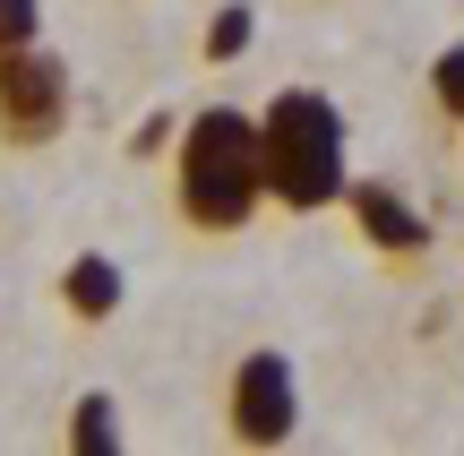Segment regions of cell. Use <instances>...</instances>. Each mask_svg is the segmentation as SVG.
<instances>
[{
	"label": "cell",
	"instance_id": "obj_1",
	"mask_svg": "<svg viewBox=\"0 0 464 456\" xmlns=\"http://www.w3.org/2000/svg\"><path fill=\"white\" fill-rule=\"evenodd\" d=\"M172 207L189 233H241L266 207V155H258V112L207 103L189 112L181 155H172Z\"/></svg>",
	"mask_w": 464,
	"mask_h": 456
},
{
	"label": "cell",
	"instance_id": "obj_2",
	"mask_svg": "<svg viewBox=\"0 0 464 456\" xmlns=\"http://www.w3.org/2000/svg\"><path fill=\"white\" fill-rule=\"evenodd\" d=\"M258 155H266V199L284 216H318L344 199V112L318 86H284L258 112Z\"/></svg>",
	"mask_w": 464,
	"mask_h": 456
},
{
	"label": "cell",
	"instance_id": "obj_3",
	"mask_svg": "<svg viewBox=\"0 0 464 456\" xmlns=\"http://www.w3.org/2000/svg\"><path fill=\"white\" fill-rule=\"evenodd\" d=\"M69 130V61L44 44H17L0 52V147L34 155Z\"/></svg>",
	"mask_w": 464,
	"mask_h": 456
},
{
	"label": "cell",
	"instance_id": "obj_4",
	"mask_svg": "<svg viewBox=\"0 0 464 456\" xmlns=\"http://www.w3.org/2000/svg\"><path fill=\"white\" fill-rule=\"evenodd\" d=\"M224 431L232 448H284L301 431V388H293V362L284 354H249L224 388Z\"/></svg>",
	"mask_w": 464,
	"mask_h": 456
},
{
	"label": "cell",
	"instance_id": "obj_5",
	"mask_svg": "<svg viewBox=\"0 0 464 456\" xmlns=\"http://www.w3.org/2000/svg\"><path fill=\"white\" fill-rule=\"evenodd\" d=\"M344 207H353V224H362V233L379 241L387 258H404V267H413V258H430V224H421L387 181H353V189H344Z\"/></svg>",
	"mask_w": 464,
	"mask_h": 456
},
{
	"label": "cell",
	"instance_id": "obj_6",
	"mask_svg": "<svg viewBox=\"0 0 464 456\" xmlns=\"http://www.w3.org/2000/svg\"><path fill=\"white\" fill-rule=\"evenodd\" d=\"M61 310H69V319H86V327H103V319L121 310V267H112L103 250H78V258L61 267Z\"/></svg>",
	"mask_w": 464,
	"mask_h": 456
},
{
	"label": "cell",
	"instance_id": "obj_7",
	"mask_svg": "<svg viewBox=\"0 0 464 456\" xmlns=\"http://www.w3.org/2000/svg\"><path fill=\"white\" fill-rule=\"evenodd\" d=\"M69 448H78V456H112L121 448V405H112V396H78V413H69Z\"/></svg>",
	"mask_w": 464,
	"mask_h": 456
},
{
	"label": "cell",
	"instance_id": "obj_8",
	"mask_svg": "<svg viewBox=\"0 0 464 456\" xmlns=\"http://www.w3.org/2000/svg\"><path fill=\"white\" fill-rule=\"evenodd\" d=\"M430 95H439V112H448V121H464V44H448L430 61Z\"/></svg>",
	"mask_w": 464,
	"mask_h": 456
},
{
	"label": "cell",
	"instance_id": "obj_9",
	"mask_svg": "<svg viewBox=\"0 0 464 456\" xmlns=\"http://www.w3.org/2000/svg\"><path fill=\"white\" fill-rule=\"evenodd\" d=\"M44 44V0H0V52Z\"/></svg>",
	"mask_w": 464,
	"mask_h": 456
},
{
	"label": "cell",
	"instance_id": "obj_10",
	"mask_svg": "<svg viewBox=\"0 0 464 456\" xmlns=\"http://www.w3.org/2000/svg\"><path fill=\"white\" fill-rule=\"evenodd\" d=\"M241 52H249V9L232 0L216 26H207V61H241Z\"/></svg>",
	"mask_w": 464,
	"mask_h": 456
},
{
	"label": "cell",
	"instance_id": "obj_11",
	"mask_svg": "<svg viewBox=\"0 0 464 456\" xmlns=\"http://www.w3.org/2000/svg\"><path fill=\"white\" fill-rule=\"evenodd\" d=\"M172 130H181V121H172V112H155V121H147V130H138V138H130V155H164V138H172Z\"/></svg>",
	"mask_w": 464,
	"mask_h": 456
}]
</instances>
